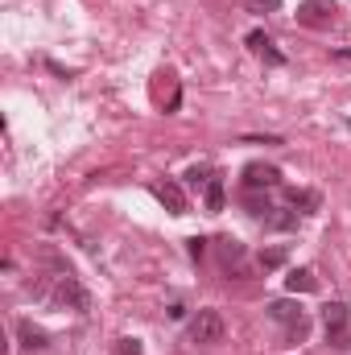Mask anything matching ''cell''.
Returning <instances> with one entry per match:
<instances>
[{
  "instance_id": "cell-3",
  "label": "cell",
  "mask_w": 351,
  "mask_h": 355,
  "mask_svg": "<svg viewBox=\"0 0 351 355\" xmlns=\"http://www.w3.org/2000/svg\"><path fill=\"white\" fill-rule=\"evenodd\" d=\"M50 297H54L58 306H75V310H87V293L79 289V281H75L71 272H62V277H58V289H54Z\"/></svg>"
},
{
  "instance_id": "cell-20",
  "label": "cell",
  "mask_w": 351,
  "mask_h": 355,
  "mask_svg": "<svg viewBox=\"0 0 351 355\" xmlns=\"http://www.w3.org/2000/svg\"><path fill=\"white\" fill-rule=\"evenodd\" d=\"M186 244H190V257H203V252H207V240H203V236H194V240H186Z\"/></svg>"
},
{
  "instance_id": "cell-1",
  "label": "cell",
  "mask_w": 351,
  "mask_h": 355,
  "mask_svg": "<svg viewBox=\"0 0 351 355\" xmlns=\"http://www.w3.org/2000/svg\"><path fill=\"white\" fill-rule=\"evenodd\" d=\"M223 339V318L215 310H198L190 322V343H219Z\"/></svg>"
},
{
  "instance_id": "cell-6",
  "label": "cell",
  "mask_w": 351,
  "mask_h": 355,
  "mask_svg": "<svg viewBox=\"0 0 351 355\" xmlns=\"http://www.w3.org/2000/svg\"><path fill=\"white\" fill-rule=\"evenodd\" d=\"M285 289H289V293H310V289H318L314 268H293V272L285 277Z\"/></svg>"
},
{
  "instance_id": "cell-16",
  "label": "cell",
  "mask_w": 351,
  "mask_h": 355,
  "mask_svg": "<svg viewBox=\"0 0 351 355\" xmlns=\"http://www.w3.org/2000/svg\"><path fill=\"white\" fill-rule=\"evenodd\" d=\"M264 223H268V227H281V232H285V227H293V223H298V215H264Z\"/></svg>"
},
{
  "instance_id": "cell-10",
  "label": "cell",
  "mask_w": 351,
  "mask_h": 355,
  "mask_svg": "<svg viewBox=\"0 0 351 355\" xmlns=\"http://www.w3.org/2000/svg\"><path fill=\"white\" fill-rule=\"evenodd\" d=\"M248 46H252V50H257V54H264V58H268V62H273V67H281V62H285V58H281V54H277V50H273V42H268V37H264V33H248Z\"/></svg>"
},
{
  "instance_id": "cell-8",
  "label": "cell",
  "mask_w": 351,
  "mask_h": 355,
  "mask_svg": "<svg viewBox=\"0 0 351 355\" xmlns=\"http://www.w3.org/2000/svg\"><path fill=\"white\" fill-rule=\"evenodd\" d=\"M17 335H21V347H29V352H42V347L50 343V339H46V331H42V327H33L29 318H25V322H17Z\"/></svg>"
},
{
  "instance_id": "cell-19",
  "label": "cell",
  "mask_w": 351,
  "mask_h": 355,
  "mask_svg": "<svg viewBox=\"0 0 351 355\" xmlns=\"http://www.w3.org/2000/svg\"><path fill=\"white\" fill-rule=\"evenodd\" d=\"M120 355H141V343L137 339H120Z\"/></svg>"
},
{
  "instance_id": "cell-5",
  "label": "cell",
  "mask_w": 351,
  "mask_h": 355,
  "mask_svg": "<svg viewBox=\"0 0 351 355\" xmlns=\"http://www.w3.org/2000/svg\"><path fill=\"white\" fill-rule=\"evenodd\" d=\"M277 182H281V174L273 166H248L244 170V186L248 190H264V186H277Z\"/></svg>"
},
{
  "instance_id": "cell-17",
  "label": "cell",
  "mask_w": 351,
  "mask_h": 355,
  "mask_svg": "<svg viewBox=\"0 0 351 355\" xmlns=\"http://www.w3.org/2000/svg\"><path fill=\"white\" fill-rule=\"evenodd\" d=\"M306 335H310V322L302 318V322H293V327H289V335H285V339H289V343H302Z\"/></svg>"
},
{
  "instance_id": "cell-14",
  "label": "cell",
  "mask_w": 351,
  "mask_h": 355,
  "mask_svg": "<svg viewBox=\"0 0 351 355\" xmlns=\"http://www.w3.org/2000/svg\"><path fill=\"white\" fill-rule=\"evenodd\" d=\"M327 343H331L335 352H343V347H351V331H331V335H327Z\"/></svg>"
},
{
  "instance_id": "cell-18",
  "label": "cell",
  "mask_w": 351,
  "mask_h": 355,
  "mask_svg": "<svg viewBox=\"0 0 351 355\" xmlns=\"http://www.w3.org/2000/svg\"><path fill=\"white\" fill-rule=\"evenodd\" d=\"M207 182H211V174H207V170H198V166H194V170L186 174V186H194V190H198V186L207 190Z\"/></svg>"
},
{
  "instance_id": "cell-21",
  "label": "cell",
  "mask_w": 351,
  "mask_h": 355,
  "mask_svg": "<svg viewBox=\"0 0 351 355\" xmlns=\"http://www.w3.org/2000/svg\"><path fill=\"white\" fill-rule=\"evenodd\" d=\"M348 128H351V120H348Z\"/></svg>"
},
{
  "instance_id": "cell-2",
  "label": "cell",
  "mask_w": 351,
  "mask_h": 355,
  "mask_svg": "<svg viewBox=\"0 0 351 355\" xmlns=\"http://www.w3.org/2000/svg\"><path fill=\"white\" fill-rule=\"evenodd\" d=\"M298 21L310 25V29H327V25L335 21V0H306V4L298 8Z\"/></svg>"
},
{
  "instance_id": "cell-15",
  "label": "cell",
  "mask_w": 351,
  "mask_h": 355,
  "mask_svg": "<svg viewBox=\"0 0 351 355\" xmlns=\"http://www.w3.org/2000/svg\"><path fill=\"white\" fill-rule=\"evenodd\" d=\"M289 202H293V207H306V211H314V202H318V198H314V194H306V190H293V194H289Z\"/></svg>"
},
{
  "instance_id": "cell-11",
  "label": "cell",
  "mask_w": 351,
  "mask_h": 355,
  "mask_svg": "<svg viewBox=\"0 0 351 355\" xmlns=\"http://www.w3.org/2000/svg\"><path fill=\"white\" fill-rule=\"evenodd\" d=\"M203 202H207V211H211V215H215V211H223V182H219V178H211V182H207Z\"/></svg>"
},
{
  "instance_id": "cell-12",
  "label": "cell",
  "mask_w": 351,
  "mask_h": 355,
  "mask_svg": "<svg viewBox=\"0 0 351 355\" xmlns=\"http://www.w3.org/2000/svg\"><path fill=\"white\" fill-rule=\"evenodd\" d=\"M219 257H223L228 265H236V261H244V244H240V240H223V244H219Z\"/></svg>"
},
{
  "instance_id": "cell-22",
  "label": "cell",
  "mask_w": 351,
  "mask_h": 355,
  "mask_svg": "<svg viewBox=\"0 0 351 355\" xmlns=\"http://www.w3.org/2000/svg\"><path fill=\"white\" fill-rule=\"evenodd\" d=\"M268 4H273V0H268Z\"/></svg>"
},
{
  "instance_id": "cell-13",
  "label": "cell",
  "mask_w": 351,
  "mask_h": 355,
  "mask_svg": "<svg viewBox=\"0 0 351 355\" xmlns=\"http://www.w3.org/2000/svg\"><path fill=\"white\" fill-rule=\"evenodd\" d=\"M285 265V248H268L261 252V268H281Z\"/></svg>"
},
{
  "instance_id": "cell-4",
  "label": "cell",
  "mask_w": 351,
  "mask_h": 355,
  "mask_svg": "<svg viewBox=\"0 0 351 355\" xmlns=\"http://www.w3.org/2000/svg\"><path fill=\"white\" fill-rule=\"evenodd\" d=\"M153 194H157V202H162L170 215H186V190H182L178 182H162V186H153Z\"/></svg>"
},
{
  "instance_id": "cell-9",
  "label": "cell",
  "mask_w": 351,
  "mask_h": 355,
  "mask_svg": "<svg viewBox=\"0 0 351 355\" xmlns=\"http://www.w3.org/2000/svg\"><path fill=\"white\" fill-rule=\"evenodd\" d=\"M268 314H273L277 322H285V327H293V322H302V318H306L298 302H273V306H268Z\"/></svg>"
},
{
  "instance_id": "cell-7",
  "label": "cell",
  "mask_w": 351,
  "mask_h": 355,
  "mask_svg": "<svg viewBox=\"0 0 351 355\" xmlns=\"http://www.w3.org/2000/svg\"><path fill=\"white\" fill-rule=\"evenodd\" d=\"M323 327H327V335L331 331H348V306L343 302H327L323 306Z\"/></svg>"
}]
</instances>
